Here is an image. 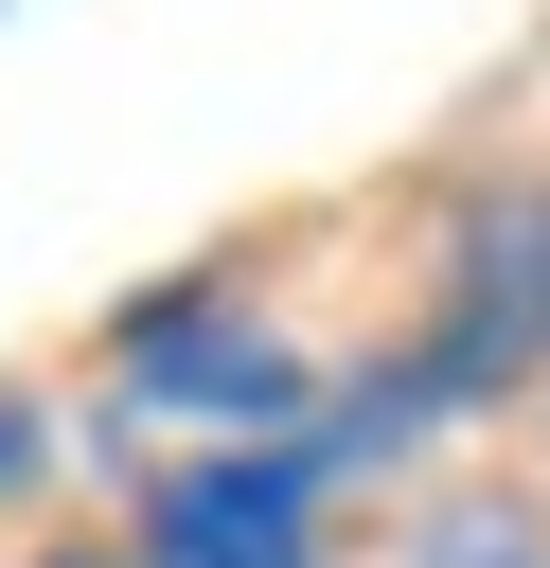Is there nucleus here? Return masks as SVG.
<instances>
[{
    "instance_id": "obj_1",
    "label": "nucleus",
    "mask_w": 550,
    "mask_h": 568,
    "mask_svg": "<svg viewBox=\"0 0 550 568\" xmlns=\"http://www.w3.org/2000/svg\"><path fill=\"white\" fill-rule=\"evenodd\" d=\"M142 568H319V532H302V444L177 462V479L142 497Z\"/></svg>"
},
{
    "instance_id": "obj_2",
    "label": "nucleus",
    "mask_w": 550,
    "mask_h": 568,
    "mask_svg": "<svg viewBox=\"0 0 550 568\" xmlns=\"http://www.w3.org/2000/svg\"><path fill=\"white\" fill-rule=\"evenodd\" d=\"M142 373H160V390H213V408H284V355H266V337H213V320H160Z\"/></svg>"
},
{
    "instance_id": "obj_3",
    "label": "nucleus",
    "mask_w": 550,
    "mask_h": 568,
    "mask_svg": "<svg viewBox=\"0 0 550 568\" xmlns=\"http://www.w3.org/2000/svg\"><path fill=\"white\" fill-rule=\"evenodd\" d=\"M426 568H550V550H532L515 515H444V550H426Z\"/></svg>"
}]
</instances>
